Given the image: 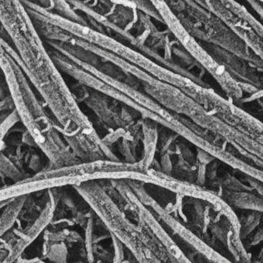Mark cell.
I'll return each instance as SVG.
<instances>
[{"label": "cell", "instance_id": "cell-1", "mask_svg": "<svg viewBox=\"0 0 263 263\" xmlns=\"http://www.w3.org/2000/svg\"><path fill=\"white\" fill-rule=\"evenodd\" d=\"M0 25L20 57L23 70L56 121L63 126L76 122L82 113L78 101L21 0H0Z\"/></svg>", "mask_w": 263, "mask_h": 263}, {"label": "cell", "instance_id": "cell-2", "mask_svg": "<svg viewBox=\"0 0 263 263\" xmlns=\"http://www.w3.org/2000/svg\"><path fill=\"white\" fill-rule=\"evenodd\" d=\"M61 187H53L47 189L48 196L45 205H44L39 215L33 222L30 223L19 233H16L17 238H15L13 245L10 246L8 255L4 261L5 262L17 261L18 258L24 253V250L33 242L42 233L43 231L50 224L53 219L58 202L61 198V193L59 192Z\"/></svg>", "mask_w": 263, "mask_h": 263}, {"label": "cell", "instance_id": "cell-3", "mask_svg": "<svg viewBox=\"0 0 263 263\" xmlns=\"http://www.w3.org/2000/svg\"><path fill=\"white\" fill-rule=\"evenodd\" d=\"M29 195L15 197L5 206L0 208V238L11 230L24 209Z\"/></svg>", "mask_w": 263, "mask_h": 263}, {"label": "cell", "instance_id": "cell-4", "mask_svg": "<svg viewBox=\"0 0 263 263\" xmlns=\"http://www.w3.org/2000/svg\"><path fill=\"white\" fill-rule=\"evenodd\" d=\"M29 1L53 14H57L66 19L86 25L82 18L73 11L67 0H29Z\"/></svg>", "mask_w": 263, "mask_h": 263}, {"label": "cell", "instance_id": "cell-5", "mask_svg": "<svg viewBox=\"0 0 263 263\" xmlns=\"http://www.w3.org/2000/svg\"><path fill=\"white\" fill-rule=\"evenodd\" d=\"M0 175H2L4 178L13 180L15 183L20 182L27 178L1 152H0Z\"/></svg>", "mask_w": 263, "mask_h": 263}, {"label": "cell", "instance_id": "cell-6", "mask_svg": "<svg viewBox=\"0 0 263 263\" xmlns=\"http://www.w3.org/2000/svg\"><path fill=\"white\" fill-rule=\"evenodd\" d=\"M18 121H20L19 117H18L15 109L10 113L7 112V114L0 115V146L3 144L6 134Z\"/></svg>", "mask_w": 263, "mask_h": 263}]
</instances>
